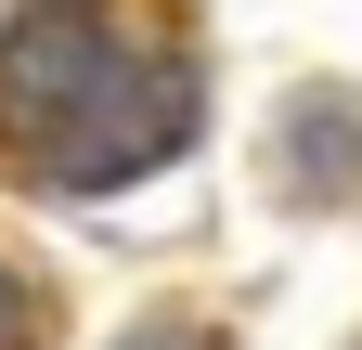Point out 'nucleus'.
I'll return each instance as SVG.
<instances>
[{
	"label": "nucleus",
	"instance_id": "nucleus-1",
	"mask_svg": "<svg viewBox=\"0 0 362 350\" xmlns=\"http://www.w3.org/2000/svg\"><path fill=\"white\" fill-rule=\"evenodd\" d=\"M207 117L168 0H13L0 26V169L52 195H117L168 169Z\"/></svg>",
	"mask_w": 362,
	"mask_h": 350
},
{
	"label": "nucleus",
	"instance_id": "nucleus-2",
	"mask_svg": "<svg viewBox=\"0 0 362 350\" xmlns=\"http://www.w3.org/2000/svg\"><path fill=\"white\" fill-rule=\"evenodd\" d=\"M0 350H39V298H26L13 273H0Z\"/></svg>",
	"mask_w": 362,
	"mask_h": 350
},
{
	"label": "nucleus",
	"instance_id": "nucleus-3",
	"mask_svg": "<svg viewBox=\"0 0 362 350\" xmlns=\"http://www.w3.org/2000/svg\"><path fill=\"white\" fill-rule=\"evenodd\" d=\"M117 350H220V337H207V324H181V312H168V324H143V337H117Z\"/></svg>",
	"mask_w": 362,
	"mask_h": 350
}]
</instances>
